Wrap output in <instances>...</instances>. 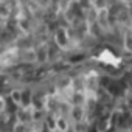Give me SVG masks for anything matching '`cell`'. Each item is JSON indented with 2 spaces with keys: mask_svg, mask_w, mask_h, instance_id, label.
Instances as JSON below:
<instances>
[{
  "mask_svg": "<svg viewBox=\"0 0 132 132\" xmlns=\"http://www.w3.org/2000/svg\"><path fill=\"white\" fill-rule=\"evenodd\" d=\"M72 103H73L75 106H82V103H84V95L79 93V92H76V93L73 95V98H72Z\"/></svg>",
  "mask_w": 132,
  "mask_h": 132,
  "instance_id": "5b68a950",
  "label": "cell"
},
{
  "mask_svg": "<svg viewBox=\"0 0 132 132\" xmlns=\"http://www.w3.org/2000/svg\"><path fill=\"white\" fill-rule=\"evenodd\" d=\"M36 53H37V61L44 62L48 59V47L47 45H40L39 48H36Z\"/></svg>",
  "mask_w": 132,
  "mask_h": 132,
  "instance_id": "3957f363",
  "label": "cell"
},
{
  "mask_svg": "<svg viewBox=\"0 0 132 132\" xmlns=\"http://www.w3.org/2000/svg\"><path fill=\"white\" fill-rule=\"evenodd\" d=\"M54 39H56V44H57V47H61V48H65V45H67V42H69V34L65 33V30H64V28H59V30L56 31V36H54Z\"/></svg>",
  "mask_w": 132,
  "mask_h": 132,
  "instance_id": "6da1fadb",
  "label": "cell"
},
{
  "mask_svg": "<svg viewBox=\"0 0 132 132\" xmlns=\"http://www.w3.org/2000/svg\"><path fill=\"white\" fill-rule=\"evenodd\" d=\"M13 100H14L17 104H20V103H22V93H20V92H13Z\"/></svg>",
  "mask_w": 132,
  "mask_h": 132,
  "instance_id": "8992f818",
  "label": "cell"
},
{
  "mask_svg": "<svg viewBox=\"0 0 132 132\" xmlns=\"http://www.w3.org/2000/svg\"><path fill=\"white\" fill-rule=\"evenodd\" d=\"M130 132H132V127H130Z\"/></svg>",
  "mask_w": 132,
  "mask_h": 132,
  "instance_id": "52a82bcc",
  "label": "cell"
},
{
  "mask_svg": "<svg viewBox=\"0 0 132 132\" xmlns=\"http://www.w3.org/2000/svg\"><path fill=\"white\" fill-rule=\"evenodd\" d=\"M56 130H59V132H67L69 130V121L64 117L56 118Z\"/></svg>",
  "mask_w": 132,
  "mask_h": 132,
  "instance_id": "7a4b0ae2",
  "label": "cell"
},
{
  "mask_svg": "<svg viewBox=\"0 0 132 132\" xmlns=\"http://www.w3.org/2000/svg\"><path fill=\"white\" fill-rule=\"evenodd\" d=\"M82 115H84L82 106H73V109H72V118L75 121H81L82 120Z\"/></svg>",
  "mask_w": 132,
  "mask_h": 132,
  "instance_id": "277c9868",
  "label": "cell"
}]
</instances>
